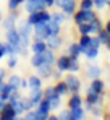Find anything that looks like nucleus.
Masks as SVG:
<instances>
[{"label":"nucleus","mask_w":110,"mask_h":120,"mask_svg":"<svg viewBox=\"0 0 110 120\" xmlns=\"http://www.w3.org/2000/svg\"><path fill=\"white\" fill-rule=\"evenodd\" d=\"M55 57L54 50H50V49H47L45 52H42V54H33V57H31V67H34V68H39L40 65H44V63H50V65H55Z\"/></svg>","instance_id":"obj_1"},{"label":"nucleus","mask_w":110,"mask_h":120,"mask_svg":"<svg viewBox=\"0 0 110 120\" xmlns=\"http://www.w3.org/2000/svg\"><path fill=\"white\" fill-rule=\"evenodd\" d=\"M104 104V94H97L92 89L88 88L86 91V98H84V110L89 112L92 105H102Z\"/></svg>","instance_id":"obj_2"},{"label":"nucleus","mask_w":110,"mask_h":120,"mask_svg":"<svg viewBox=\"0 0 110 120\" xmlns=\"http://www.w3.org/2000/svg\"><path fill=\"white\" fill-rule=\"evenodd\" d=\"M97 16V13L94 11V8L92 10H76L74 11V15H73V20L74 23H76V26L78 24H83V23H91L94 18Z\"/></svg>","instance_id":"obj_3"},{"label":"nucleus","mask_w":110,"mask_h":120,"mask_svg":"<svg viewBox=\"0 0 110 120\" xmlns=\"http://www.w3.org/2000/svg\"><path fill=\"white\" fill-rule=\"evenodd\" d=\"M28 23L29 24H33V26H36L39 23H47V21H50V13L47 11V10H40V11H34V13H29L28 15Z\"/></svg>","instance_id":"obj_4"},{"label":"nucleus","mask_w":110,"mask_h":120,"mask_svg":"<svg viewBox=\"0 0 110 120\" xmlns=\"http://www.w3.org/2000/svg\"><path fill=\"white\" fill-rule=\"evenodd\" d=\"M65 83H66V88H68V94H74V93H79L81 91V80L74 75V73H70L65 76Z\"/></svg>","instance_id":"obj_5"},{"label":"nucleus","mask_w":110,"mask_h":120,"mask_svg":"<svg viewBox=\"0 0 110 120\" xmlns=\"http://www.w3.org/2000/svg\"><path fill=\"white\" fill-rule=\"evenodd\" d=\"M40 10H47V5L44 3V0H26V11L28 13H34Z\"/></svg>","instance_id":"obj_6"},{"label":"nucleus","mask_w":110,"mask_h":120,"mask_svg":"<svg viewBox=\"0 0 110 120\" xmlns=\"http://www.w3.org/2000/svg\"><path fill=\"white\" fill-rule=\"evenodd\" d=\"M68 67H70V55L68 54H62L60 57H57L55 60V68L60 70V71H68Z\"/></svg>","instance_id":"obj_7"},{"label":"nucleus","mask_w":110,"mask_h":120,"mask_svg":"<svg viewBox=\"0 0 110 120\" xmlns=\"http://www.w3.org/2000/svg\"><path fill=\"white\" fill-rule=\"evenodd\" d=\"M60 10H62L66 16H73L74 11L78 10V2H76V0H66V2L60 7Z\"/></svg>","instance_id":"obj_8"},{"label":"nucleus","mask_w":110,"mask_h":120,"mask_svg":"<svg viewBox=\"0 0 110 120\" xmlns=\"http://www.w3.org/2000/svg\"><path fill=\"white\" fill-rule=\"evenodd\" d=\"M16 21H18V11H11V15L2 20V26L5 28V31H8L11 28H16Z\"/></svg>","instance_id":"obj_9"},{"label":"nucleus","mask_w":110,"mask_h":120,"mask_svg":"<svg viewBox=\"0 0 110 120\" xmlns=\"http://www.w3.org/2000/svg\"><path fill=\"white\" fill-rule=\"evenodd\" d=\"M29 49H31L33 54H42V52L47 50V44H45V41H42V39H34V41H31Z\"/></svg>","instance_id":"obj_10"},{"label":"nucleus","mask_w":110,"mask_h":120,"mask_svg":"<svg viewBox=\"0 0 110 120\" xmlns=\"http://www.w3.org/2000/svg\"><path fill=\"white\" fill-rule=\"evenodd\" d=\"M55 70V65H50V63H44L37 68V75L40 78H52V73Z\"/></svg>","instance_id":"obj_11"},{"label":"nucleus","mask_w":110,"mask_h":120,"mask_svg":"<svg viewBox=\"0 0 110 120\" xmlns=\"http://www.w3.org/2000/svg\"><path fill=\"white\" fill-rule=\"evenodd\" d=\"M29 101H31V104H33V107L36 109L37 105H39V102L44 99V91L42 89H31V93H29Z\"/></svg>","instance_id":"obj_12"},{"label":"nucleus","mask_w":110,"mask_h":120,"mask_svg":"<svg viewBox=\"0 0 110 120\" xmlns=\"http://www.w3.org/2000/svg\"><path fill=\"white\" fill-rule=\"evenodd\" d=\"M0 117H2L3 120H10V119H16L18 115H16L15 109H13V105H11L10 102H7L5 107H3V110L0 112Z\"/></svg>","instance_id":"obj_13"},{"label":"nucleus","mask_w":110,"mask_h":120,"mask_svg":"<svg viewBox=\"0 0 110 120\" xmlns=\"http://www.w3.org/2000/svg\"><path fill=\"white\" fill-rule=\"evenodd\" d=\"M89 89H92V91L97 93V94H104V93H105V83H104V80H100V78L91 80Z\"/></svg>","instance_id":"obj_14"},{"label":"nucleus","mask_w":110,"mask_h":120,"mask_svg":"<svg viewBox=\"0 0 110 120\" xmlns=\"http://www.w3.org/2000/svg\"><path fill=\"white\" fill-rule=\"evenodd\" d=\"M18 33H19V36H21V39H29L31 34H33V24H29L28 21H24L18 28Z\"/></svg>","instance_id":"obj_15"},{"label":"nucleus","mask_w":110,"mask_h":120,"mask_svg":"<svg viewBox=\"0 0 110 120\" xmlns=\"http://www.w3.org/2000/svg\"><path fill=\"white\" fill-rule=\"evenodd\" d=\"M84 99L81 98L79 93H74V94H70V99H68V109H74V107H81L83 105Z\"/></svg>","instance_id":"obj_16"},{"label":"nucleus","mask_w":110,"mask_h":120,"mask_svg":"<svg viewBox=\"0 0 110 120\" xmlns=\"http://www.w3.org/2000/svg\"><path fill=\"white\" fill-rule=\"evenodd\" d=\"M45 44H47V49L57 50V49L62 45V38H60V34H58V36H50V38H47V39H45Z\"/></svg>","instance_id":"obj_17"},{"label":"nucleus","mask_w":110,"mask_h":120,"mask_svg":"<svg viewBox=\"0 0 110 120\" xmlns=\"http://www.w3.org/2000/svg\"><path fill=\"white\" fill-rule=\"evenodd\" d=\"M86 75H88V78H89V80L100 78V75H102V68H100L99 65H89V67H88Z\"/></svg>","instance_id":"obj_18"},{"label":"nucleus","mask_w":110,"mask_h":120,"mask_svg":"<svg viewBox=\"0 0 110 120\" xmlns=\"http://www.w3.org/2000/svg\"><path fill=\"white\" fill-rule=\"evenodd\" d=\"M28 88L29 89H42V78L39 75H33L28 78Z\"/></svg>","instance_id":"obj_19"},{"label":"nucleus","mask_w":110,"mask_h":120,"mask_svg":"<svg viewBox=\"0 0 110 120\" xmlns=\"http://www.w3.org/2000/svg\"><path fill=\"white\" fill-rule=\"evenodd\" d=\"M91 42H92V34H83V36L79 38L78 44H79V47H81L83 54H84V50H88V49L91 47Z\"/></svg>","instance_id":"obj_20"},{"label":"nucleus","mask_w":110,"mask_h":120,"mask_svg":"<svg viewBox=\"0 0 110 120\" xmlns=\"http://www.w3.org/2000/svg\"><path fill=\"white\" fill-rule=\"evenodd\" d=\"M70 57H76V59H79V55H83V50H81V47H79V44L78 42H71L70 45H68V52H66Z\"/></svg>","instance_id":"obj_21"},{"label":"nucleus","mask_w":110,"mask_h":120,"mask_svg":"<svg viewBox=\"0 0 110 120\" xmlns=\"http://www.w3.org/2000/svg\"><path fill=\"white\" fill-rule=\"evenodd\" d=\"M54 88H55V93H57L58 96H62V98L68 94V88H66V83H65L63 80H58V81H57V83L54 84Z\"/></svg>","instance_id":"obj_22"},{"label":"nucleus","mask_w":110,"mask_h":120,"mask_svg":"<svg viewBox=\"0 0 110 120\" xmlns=\"http://www.w3.org/2000/svg\"><path fill=\"white\" fill-rule=\"evenodd\" d=\"M71 110V117L74 120H84L86 119V110H84V107L81 105V107H74V109H70Z\"/></svg>","instance_id":"obj_23"},{"label":"nucleus","mask_w":110,"mask_h":120,"mask_svg":"<svg viewBox=\"0 0 110 120\" xmlns=\"http://www.w3.org/2000/svg\"><path fill=\"white\" fill-rule=\"evenodd\" d=\"M99 52H100V49H99V47H89L88 50H84V54H83V55H84L88 60H95L97 57H99Z\"/></svg>","instance_id":"obj_24"},{"label":"nucleus","mask_w":110,"mask_h":120,"mask_svg":"<svg viewBox=\"0 0 110 120\" xmlns=\"http://www.w3.org/2000/svg\"><path fill=\"white\" fill-rule=\"evenodd\" d=\"M79 70H81L79 59H76V57H70V67H68V71H70V73H78Z\"/></svg>","instance_id":"obj_25"},{"label":"nucleus","mask_w":110,"mask_h":120,"mask_svg":"<svg viewBox=\"0 0 110 120\" xmlns=\"http://www.w3.org/2000/svg\"><path fill=\"white\" fill-rule=\"evenodd\" d=\"M89 24H91V31H92V34H97V33H99V31H100V29L104 28V23L100 21V18H99V16H95V18H94V20H92Z\"/></svg>","instance_id":"obj_26"},{"label":"nucleus","mask_w":110,"mask_h":120,"mask_svg":"<svg viewBox=\"0 0 110 120\" xmlns=\"http://www.w3.org/2000/svg\"><path fill=\"white\" fill-rule=\"evenodd\" d=\"M65 18H66V15H65L63 11H62V13H60V11L50 13V21H54L55 24H60V26H62V24L65 23Z\"/></svg>","instance_id":"obj_27"},{"label":"nucleus","mask_w":110,"mask_h":120,"mask_svg":"<svg viewBox=\"0 0 110 120\" xmlns=\"http://www.w3.org/2000/svg\"><path fill=\"white\" fill-rule=\"evenodd\" d=\"M7 83L13 88V89H19V83H21V78H19L18 75H10L8 78H7Z\"/></svg>","instance_id":"obj_28"},{"label":"nucleus","mask_w":110,"mask_h":120,"mask_svg":"<svg viewBox=\"0 0 110 120\" xmlns=\"http://www.w3.org/2000/svg\"><path fill=\"white\" fill-rule=\"evenodd\" d=\"M50 102V107H52V110H57V109H60V105H62V96H54V98H50V99H47Z\"/></svg>","instance_id":"obj_29"},{"label":"nucleus","mask_w":110,"mask_h":120,"mask_svg":"<svg viewBox=\"0 0 110 120\" xmlns=\"http://www.w3.org/2000/svg\"><path fill=\"white\" fill-rule=\"evenodd\" d=\"M78 33H79V36H83V34H92V31H91V24H89V23H83V24H78Z\"/></svg>","instance_id":"obj_30"},{"label":"nucleus","mask_w":110,"mask_h":120,"mask_svg":"<svg viewBox=\"0 0 110 120\" xmlns=\"http://www.w3.org/2000/svg\"><path fill=\"white\" fill-rule=\"evenodd\" d=\"M95 36H97V39L100 41V44H102V45H105V42H107V41H109V38H110V34L105 31V29H104V28H102V29H100Z\"/></svg>","instance_id":"obj_31"},{"label":"nucleus","mask_w":110,"mask_h":120,"mask_svg":"<svg viewBox=\"0 0 110 120\" xmlns=\"http://www.w3.org/2000/svg\"><path fill=\"white\" fill-rule=\"evenodd\" d=\"M21 120H39V119H37L36 109H31V110L24 112V115H23V119H21Z\"/></svg>","instance_id":"obj_32"},{"label":"nucleus","mask_w":110,"mask_h":120,"mask_svg":"<svg viewBox=\"0 0 110 120\" xmlns=\"http://www.w3.org/2000/svg\"><path fill=\"white\" fill-rule=\"evenodd\" d=\"M79 8L81 10H92L94 8V2L92 0H79Z\"/></svg>","instance_id":"obj_33"},{"label":"nucleus","mask_w":110,"mask_h":120,"mask_svg":"<svg viewBox=\"0 0 110 120\" xmlns=\"http://www.w3.org/2000/svg\"><path fill=\"white\" fill-rule=\"evenodd\" d=\"M58 119L60 120H71V110L66 107V109H62L60 114H58Z\"/></svg>","instance_id":"obj_34"},{"label":"nucleus","mask_w":110,"mask_h":120,"mask_svg":"<svg viewBox=\"0 0 110 120\" xmlns=\"http://www.w3.org/2000/svg\"><path fill=\"white\" fill-rule=\"evenodd\" d=\"M42 91H44V99H50V98L57 96L54 86H49V88H45V89H42Z\"/></svg>","instance_id":"obj_35"},{"label":"nucleus","mask_w":110,"mask_h":120,"mask_svg":"<svg viewBox=\"0 0 110 120\" xmlns=\"http://www.w3.org/2000/svg\"><path fill=\"white\" fill-rule=\"evenodd\" d=\"M89 112H91V114L94 115V117H102V115H104V110H102V105H92V107H91V110H89Z\"/></svg>","instance_id":"obj_36"},{"label":"nucleus","mask_w":110,"mask_h":120,"mask_svg":"<svg viewBox=\"0 0 110 120\" xmlns=\"http://www.w3.org/2000/svg\"><path fill=\"white\" fill-rule=\"evenodd\" d=\"M94 2V8L97 10H104L107 7V0H92Z\"/></svg>","instance_id":"obj_37"},{"label":"nucleus","mask_w":110,"mask_h":120,"mask_svg":"<svg viewBox=\"0 0 110 120\" xmlns=\"http://www.w3.org/2000/svg\"><path fill=\"white\" fill-rule=\"evenodd\" d=\"M16 65H18L16 55H11V57H8V63H7V67H8V68H15Z\"/></svg>","instance_id":"obj_38"},{"label":"nucleus","mask_w":110,"mask_h":120,"mask_svg":"<svg viewBox=\"0 0 110 120\" xmlns=\"http://www.w3.org/2000/svg\"><path fill=\"white\" fill-rule=\"evenodd\" d=\"M18 7H19V3L16 0H8V10H10V11H16Z\"/></svg>","instance_id":"obj_39"},{"label":"nucleus","mask_w":110,"mask_h":120,"mask_svg":"<svg viewBox=\"0 0 110 120\" xmlns=\"http://www.w3.org/2000/svg\"><path fill=\"white\" fill-rule=\"evenodd\" d=\"M62 75H63V71H60V70H57V68H55L54 73H52V78H55V80L58 81L60 78H62Z\"/></svg>","instance_id":"obj_40"},{"label":"nucleus","mask_w":110,"mask_h":120,"mask_svg":"<svg viewBox=\"0 0 110 120\" xmlns=\"http://www.w3.org/2000/svg\"><path fill=\"white\" fill-rule=\"evenodd\" d=\"M19 89H28V80H23V78H21V83H19Z\"/></svg>","instance_id":"obj_41"},{"label":"nucleus","mask_w":110,"mask_h":120,"mask_svg":"<svg viewBox=\"0 0 110 120\" xmlns=\"http://www.w3.org/2000/svg\"><path fill=\"white\" fill-rule=\"evenodd\" d=\"M44 3L47 5V8H50L52 5H55V0H44Z\"/></svg>","instance_id":"obj_42"},{"label":"nucleus","mask_w":110,"mask_h":120,"mask_svg":"<svg viewBox=\"0 0 110 120\" xmlns=\"http://www.w3.org/2000/svg\"><path fill=\"white\" fill-rule=\"evenodd\" d=\"M0 78H3V80L7 78V70L5 68H0Z\"/></svg>","instance_id":"obj_43"},{"label":"nucleus","mask_w":110,"mask_h":120,"mask_svg":"<svg viewBox=\"0 0 110 120\" xmlns=\"http://www.w3.org/2000/svg\"><path fill=\"white\" fill-rule=\"evenodd\" d=\"M5 55H7V54H5V44H3V47H0V60L3 59Z\"/></svg>","instance_id":"obj_44"},{"label":"nucleus","mask_w":110,"mask_h":120,"mask_svg":"<svg viewBox=\"0 0 110 120\" xmlns=\"http://www.w3.org/2000/svg\"><path fill=\"white\" fill-rule=\"evenodd\" d=\"M104 29H105V31H107V33H109V34H110V20L107 21L105 24H104Z\"/></svg>","instance_id":"obj_45"},{"label":"nucleus","mask_w":110,"mask_h":120,"mask_svg":"<svg viewBox=\"0 0 110 120\" xmlns=\"http://www.w3.org/2000/svg\"><path fill=\"white\" fill-rule=\"evenodd\" d=\"M47 120H60V119H58V115H54V114H50V115L47 117Z\"/></svg>","instance_id":"obj_46"},{"label":"nucleus","mask_w":110,"mask_h":120,"mask_svg":"<svg viewBox=\"0 0 110 120\" xmlns=\"http://www.w3.org/2000/svg\"><path fill=\"white\" fill-rule=\"evenodd\" d=\"M66 0H55V5H58V7H62L63 3H65Z\"/></svg>","instance_id":"obj_47"},{"label":"nucleus","mask_w":110,"mask_h":120,"mask_svg":"<svg viewBox=\"0 0 110 120\" xmlns=\"http://www.w3.org/2000/svg\"><path fill=\"white\" fill-rule=\"evenodd\" d=\"M5 104H7V102H5V101H0V112H2V110H3V107H5Z\"/></svg>","instance_id":"obj_48"},{"label":"nucleus","mask_w":110,"mask_h":120,"mask_svg":"<svg viewBox=\"0 0 110 120\" xmlns=\"http://www.w3.org/2000/svg\"><path fill=\"white\" fill-rule=\"evenodd\" d=\"M105 47H107V50H109V52H110V38H109V41L105 42Z\"/></svg>","instance_id":"obj_49"},{"label":"nucleus","mask_w":110,"mask_h":120,"mask_svg":"<svg viewBox=\"0 0 110 120\" xmlns=\"http://www.w3.org/2000/svg\"><path fill=\"white\" fill-rule=\"evenodd\" d=\"M3 84H5V80H3V78H0V89L3 88Z\"/></svg>","instance_id":"obj_50"},{"label":"nucleus","mask_w":110,"mask_h":120,"mask_svg":"<svg viewBox=\"0 0 110 120\" xmlns=\"http://www.w3.org/2000/svg\"><path fill=\"white\" fill-rule=\"evenodd\" d=\"M16 2H18L19 5H23V3H24V2H26V0H16Z\"/></svg>","instance_id":"obj_51"},{"label":"nucleus","mask_w":110,"mask_h":120,"mask_svg":"<svg viewBox=\"0 0 110 120\" xmlns=\"http://www.w3.org/2000/svg\"><path fill=\"white\" fill-rule=\"evenodd\" d=\"M107 7H109V10H110V0H107Z\"/></svg>","instance_id":"obj_52"},{"label":"nucleus","mask_w":110,"mask_h":120,"mask_svg":"<svg viewBox=\"0 0 110 120\" xmlns=\"http://www.w3.org/2000/svg\"><path fill=\"white\" fill-rule=\"evenodd\" d=\"M3 44H5V42H2V41H0V47H3Z\"/></svg>","instance_id":"obj_53"},{"label":"nucleus","mask_w":110,"mask_h":120,"mask_svg":"<svg viewBox=\"0 0 110 120\" xmlns=\"http://www.w3.org/2000/svg\"><path fill=\"white\" fill-rule=\"evenodd\" d=\"M2 20H3V16H2V13H0V23H2Z\"/></svg>","instance_id":"obj_54"},{"label":"nucleus","mask_w":110,"mask_h":120,"mask_svg":"<svg viewBox=\"0 0 110 120\" xmlns=\"http://www.w3.org/2000/svg\"><path fill=\"white\" fill-rule=\"evenodd\" d=\"M16 119H18V117H16ZM16 119H10V120H16Z\"/></svg>","instance_id":"obj_55"},{"label":"nucleus","mask_w":110,"mask_h":120,"mask_svg":"<svg viewBox=\"0 0 110 120\" xmlns=\"http://www.w3.org/2000/svg\"><path fill=\"white\" fill-rule=\"evenodd\" d=\"M109 73H110V68H109Z\"/></svg>","instance_id":"obj_56"},{"label":"nucleus","mask_w":110,"mask_h":120,"mask_svg":"<svg viewBox=\"0 0 110 120\" xmlns=\"http://www.w3.org/2000/svg\"><path fill=\"white\" fill-rule=\"evenodd\" d=\"M16 120H21V119H16Z\"/></svg>","instance_id":"obj_57"},{"label":"nucleus","mask_w":110,"mask_h":120,"mask_svg":"<svg viewBox=\"0 0 110 120\" xmlns=\"http://www.w3.org/2000/svg\"><path fill=\"white\" fill-rule=\"evenodd\" d=\"M109 120H110V115H109Z\"/></svg>","instance_id":"obj_58"}]
</instances>
